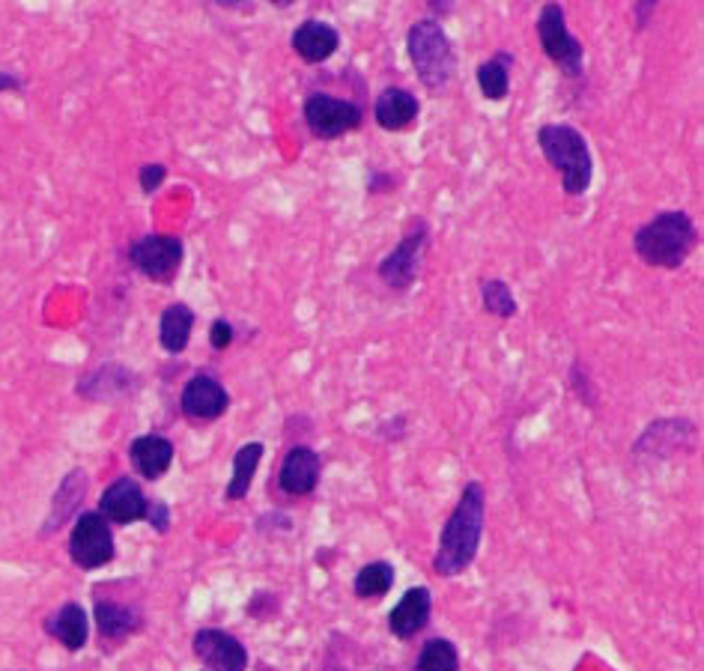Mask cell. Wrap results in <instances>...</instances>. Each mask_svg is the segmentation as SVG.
<instances>
[{"label": "cell", "mask_w": 704, "mask_h": 671, "mask_svg": "<svg viewBox=\"0 0 704 671\" xmlns=\"http://www.w3.org/2000/svg\"><path fill=\"white\" fill-rule=\"evenodd\" d=\"M484 519H487V492L477 480H469L460 492V502L453 504L451 516L441 528L439 546L433 555L436 576L451 579L472 567L484 538Z\"/></svg>", "instance_id": "obj_1"}, {"label": "cell", "mask_w": 704, "mask_h": 671, "mask_svg": "<svg viewBox=\"0 0 704 671\" xmlns=\"http://www.w3.org/2000/svg\"><path fill=\"white\" fill-rule=\"evenodd\" d=\"M695 245H699V230L690 212L683 209L656 212L632 236V251L639 254V260L654 269H666V272H675L687 263Z\"/></svg>", "instance_id": "obj_2"}, {"label": "cell", "mask_w": 704, "mask_h": 671, "mask_svg": "<svg viewBox=\"0 0 704 671\" xmlns=\"http://www.w3.org/2000/svg\"><path fill=\"white\" fill-rule=\"evenodd\" d=\"M537 146L549 168L561 173V189L567 197H583L594 180V156L585 134L567 122H547L537 129Z\"/></svg>", "instance_id": "obj_3"}, {"label": "cell", "mask_w": 704, "mask_h": 671, "mask_svg": "<svg viewBox=\"0 0 704 671\" xmlns=\"http://www.w3.org/2000/svg\"><path fill=\"white\" fill-rule=\"evenodd\" d=\"M406 54L412 61L418 81L439 93L451 85L453 73H457V51L448 37V30L441 27L439 18H421L409 27L406 34Z\"/></svg>", "instance_id": "obj_4"}, {"label": "cell", "mask_w": 704, "mask_h": 671, "mask_svg": "<svg viewBox=\"0 0 704 671\" xmlns=\"http://www.w3.org/2000/svg\"><path fill=\"white\" fill-rule=\"evenodd\" d=\"M540 49L547 54L549 63H555L567 78H583L585 73V46L573 37L567 27V15L561 3H543L535 22Z\"/></svg>", "instance_id": "obj_5"}, {"label": "cell", "mask_w": 704, "mask_h": 671, "mask_svg": "<svg viewBox=\"0 0 704 671\" xmlns=\"http://www.w3.org/2000/svg\"><path fill=\"white\" fill-rule=\"evenodd\" d=\"M129 263L141 272L143 278H150L153 284H174L185 260V245L179 236H167V233H150L135 240L126 248Z\"/></svg>", "instance_id": "obj_6"}, {"label": "cell", "mask_w": 704, "mask_h": 671, "mask_svg": "<svg viewBox=\"0 0 704 671\" xmlns=\"http://www.w3.org/2000/svg\"><path fill=\"white\" fill-rule=\"evenodd\" d=\"M430 245V228L424 218H415L409 230H406L397 248L392 254H385L380 260V278L385 287L406 293L421 275V263H424V251Z\"/></svg>", "instance_id": "obj_7"}, {"label": "cell", "mask_w": 704, "mask_h": 671, "mask_svg": "<svg viewBox=\"0 0 704 671\" xmlns=\"http://www.w3.org/2000/svg\"><path fill=\"white\" fill-rule=\"evenodd\" d=\"M302 117L308 122L313 138L334 141V138L356 132L361 120H364V111L349 99L332 96V93H310L305 99V105H302Z\"/></svg>", "instance_id": "obj_8"}, {"label": "cell", "mask_w": 704, "mask_h": 671, "mask_svg": "<svg viewBox=\"0 0 704 671\" xmlns=\"http://www.w3.org/2000/svg\"><path fill=\"white\" fill-rule=\"evenodd\" d=\"M117 546H114V531L111 522L90 511L75 519L69 534V558L75 567L81 570H99L105 564L114 562Z\"/></svg>", "instance_id": "obj_9"}, {"label": "cell", "mask_w": 704, "mask_h": 671, "mask_svg": "<svg viewBox=\"0 0 704 671\" xmlns=\"http://www.w3.org/2000/svg\"><path fill=\"white\" fill-rule=\"evenodd\" d=\"M179 409L194 424H209V421L221 418L230 409V391L215 379L213 373H197L182 385Z\"/></svg>", "instance_id": "obj_10"}, {"label": "cell", "mask_w": 704, "mask_h": 671, "mask_svg": "<svg viewBox=\"0 0 704 671\" xmlns=\"http://www.w3.org/2000/svg\"><path fill=\"white\" fill-rule=\"evenodd\" d=\"M191 650L209 671H248V650L236 635L203 627L191 638Z\"/></svg>", "instance_id": "obj_11"}, {"label": "cell", "mask_w": 704, "mask_h": 671, "mask_svg": "<svg viewBox=\"0 0 704 671\" xmlns=\"http://www.w3.org/2000/svg\"><path fill=\"white\" fill-rule=\"evenodd\" d=\"M146 504L150 499L143 495L141 483L135 478H117L99 499V511L95 514L107 519V522H117V526H131V522H141L146 519Z\"/></svg>", "instance_id": "obj_12"}, {"label": "cell", "mask_w": 704, "mask_h": 671, "mask_svg": "<svg viewBox=\"0 0 704 671\" xmlns=\"http://www.w3.org/2000/svg\"><path fill=\"white\" fill-rule=\"evenodd\" d=\"M135 388H138V376L126 364L105 361V364L84 373L78 385H75V395L84 397V400H93V403H102V400H117L123 395H131Z\"/></svg>", "instance_id": "obj_13"}, {"label": "cell", "mask_w": 704, "mask_h": 671, "mask_svg": "<svg viewBox=\"0 0 704 671\" xmlns=\"http://www.w3.org/2000/svg\"><path fill=\"white\" fill-rule=\"evenodd\" d=\"M320 454L308 444H293L281 460V468H278V487L286 495H310L320 483Z\"/></svg>", "instance_id": "obj_14"}, {"label": "cell", "mask_w": 704, "mask_h": 671, "mask_svg": "<svg viewBox=\"0 0 704 671\" xmlns=\"http://www.w3.org/2000/svg\"><path fill=\"white\" fill-rule=\"evenodd\" d=\"M290 49L296 51L298 61L317 66L341 49V30L329 22H320V18H305L290 37Z\"/></svg>", "instance_id": "obj_15"}, {"label": "cell", "mask_w": 704, "mask_h": 671, "mask_svg": "<svg viewBox=\"0 0 704 671\" xmlns=\"http://www.w3.org/2000/svg\"><path fill=\"white\" fill-rule=\"evenodd\" d=\"M421 114V102L406 87H385L373 102V120L385 132H406L412 129Z\"/></svg>", "instance_id": "obj_16"}, {"label": "cell", "mask_w": 704, "mask_h": 671, "mask_svg": "<svg viewBox=\"0 0 704 671\" xmlns=\"http://www.w3.org/2000/svg\"><path fill=\"white\" fill-rule=\"evenodd\" d=\"M692 439H695V424L687 418H663L654 421L648 430L642 433V439L636 442V454L651 456H671V448L678 451H690Z\"/></svg>", "instance_id": "obj_17"}, {"label": "cell", "mask_w": 704, "mask_h": 671, "mask_svg": "<svg viewBox=\"0 0 704 671\" xmlns=\"http://www.w3.org/2000/svg\"><path fill=\"white\" fill-rule=\"evenodd\" d=\"M430 611H433V597L430 588L415 585L406 591L404 597L397 599V606L388 611V630L397 638L409 642L412 635H418L430 623Z\"/></svg>", "instance_id": "obj_18"}, {"label": "cell", "mask_w": 704, "mask_h": 671, "mask_svg": "<svg viewBox=\"0 0 704 671\" xmlns=\"http://www.w3.org/2000/svg\"><path fill=\"white\" fill-rule=\"evenodd\" d=\"M95 627H99V638L123 642L129 635L141 633L143 615L131 603H119L114 597H99L95 599Z\"/></svg>", "instance_id": "obj_19"}, {"label": "cell", "mask_w": 704, "mask_h": 671, "mask_svg": "<svg viewBox=\"0 0 704 671\" xmlns=\"http://www.w3.org/2000/svg\"><path fill=\"white\" fill-rule=\"evenodd\" d=\"M129 460L131 468H135L143 480L165 478V472L170 468V463H174V442H170L167 436H158V433L138 436V439L129 444Z\"/></svg>", "instance_id": "obj_20"}, {"label": "cell", "mask_w": 704, "mask_h": 671, "mask_svg": "<svg viewBox=\"0 0 704 671\" xmlns=\"http://www.w3.org/2000/svg\"><path fill=\"white\" fill-rule=\"evenodd\" d=\"M87 487H90V480H87V472H84V468H72L69 475L60 480L57 492H54V499H51V514H48L46 526H42V534H51V531H57L63 522H69L72 516H75V511L81 507Z\"/></svg>", "instance_id": "obj_21"}, {"label": "cell", "mask_w": 704, "mask_h": 671, "mask_svg": "<svg viewBox=\"0 0 704 671\" xmlns=\"http://www.w3.org/2000/svg\"><path fill=\"white\" fill-rule=\"evenodd\" d=\"M46 633L57 638L66 650H81L90 638V621L87 611L78 603H63L57 611H51L46 618Z\"/></svg>", "instance_id": "obj_22"}, {"label": "cell", "mask_w": 704, "mask_h": 671, "mask_svg": "<svg viewBox=\"0 0 704 671\" xmlns=\"http://www.w3.org/2000/svg\"><path fill=\"white\" fill-rule=\"evenodd\" d=\"M194 320L197 317L185 301H174L162 311V317H158V344H162L167 356H182L189 349Z\"/></svg>", "instance_id": "obj_23"}, {"label": "cell", "mask_w": 704, "mask_h": 671, "mask_svg": "<svg viewBox=\"0 0 704 671\" xmlns=\"http://www.w3.org/2000/svg\"><path fill=\"white\" fill-rule=\"evenodd\" d=\"M511 69H513V54L511 51H496L489 61H484L477 66L475 81L481 96L487 102H501L511 93Z\"/></svg>", "instance_id": "obj_24"}, {"label": "cell", "mask_w": 704, "mask_h": 671, "mask_svg": "<svg viewBox=\"0 0 704 671\" xmlns=\"http://www.w3.org/2000/svg\"><path fill=\"white\" fill-rule=\"evenodd\" d=\"M263 454H266L263 442H245L236 454H233V475H230V483H227L225 490L227 502H239V499L248 495L254 475H257V468H260Z\"/></svg>", "instance_id": "obj_25"}, {"label": "cell", "mask_w": 704, "mask_h": 671, "mask_svg": "<svg viewBox=\"0 0 704 671\" xmlns=\"http://www.w3.org/2000/svg\"><path fill=\"white\" fill-rule=\"evenodd\" d=\"M394 585V567L388 562H370L353 579V591L358 599H380Z\"/></svg>", "instance_id": "obj_26"}, {"label": "cell", "mask_w": 704, "mask_h": 671, "mask_svg": "<svg viewBox=\"0 0 704 671\" xmlns=\"http://www.w3.org/2000/svg\"><path fill=\"white\" fill-rule=\"evenodd\" d=\"M412 671H460V650L451 638H430L421 647Z\"/></svg>", "instance_id": "obj_27"}, {"label": "cell", "mask_w": 704, "mask_h": 671, "mask_svg": "<svg viewBox=\"0 0 704 671\" xmlns=\"http://www.w3.org/2000/svg\"><path fill=\"white\" fill-rule=\"evenodd\" d=\"M481 305H484V311L499 317V320H513V317L520 313V305L513 299L511 284L501 281V278L481 281Z\"/></svg>", "instance_id": "obj_28"}, {"label": "cell", "mask_w": 704, "mask_h": 671, "mask_svg": "<svg viewBox=\"0 0 704 671\" xmlns=\"http://www.w3.org/2000/svg\"><path fill=\"white\" fill-rule=\"evenodd\" d=\"M167 180V168L162 162H153V165H143L138 170V185H141L143 194H155Z\"/></svg>", "instance_id": "obj_29"}, {"label": "cell", "mask_w": 704, "mask_h": 671, "mask_svg": "<svg viewBox=\"0 0 704 671\" xmlns=\"http://www.w3.org/2000/svg\"><path fill=\"white\" fill-rule=\"evenodd\" d=\"M233 337H236V332H233V323H230V320H225V317L213 320V325H209V347H213L215 352L230 349Z\"/></svg>", "instance_id": "obj_30"}, {"label": "cell", "mask_w": 704, "mask_h": 671, "mask_svg": "<svg viewBox=\"0 0 704 671\" xmlns=\"http://www.w3.org/2000/svg\"><path fill=\"white\" fill-rule=\"evenodd\" d=\"M146 522L158 531V534H165L167 528H170V507L165 502H158V499H150L146 504Z\"/></svg>", "instance_id": "obj_31"}, {"label": "cell", "mask_w": 704, "mask_h": 671, "mask_svg": "<svg viewBox=\"0 0 704 671\" xmlns=\"http://www.w3.org/2000/svg\"><path fill=\"white\" fill-rule=\"evenodd\" d=\"M24 90V78L18 73H10V69H0V93H22Z\"/></svg>", "instance_id": "obj_32"}, {"label": "cell", "mask_w": 704, "mask_h": 671, "mask_svg": "<svg viewBox=\"0 0 704 671\" xmlns=\"http://www.w3.org/2000/svg\"><path fill=\"white\" fill-rule=\"evenodd\" d=\"M648 13H654V3H639V7H636V15H639V27L644 25V15Z\"/></svg>", "instance_id": "obj_33"}, {"label": "cell", "mask_w": 704, "mask_h": 671, "mask_svg": "<svg viewBox=\"0 0 704 671\" xmlns=\"http://www.w3.org/2000/svg\"><path fill=\"white\" fill-rule=\"evenodd\" d=\"M206 671H209V669H206Z\"/></svg>", "instance_id": "obj_34"}]
</instances>
